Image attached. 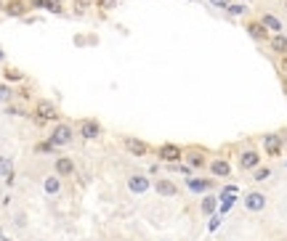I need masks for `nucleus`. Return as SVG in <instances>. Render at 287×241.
<instances>
[{
	"label": "nucleus",
	"instance_id": "f257e3e1",
	"mask_svg": "<svg viewBox=\"0 0 287 241\" xmlns=\"http://www.w3.org/2000/svg\"><path fill=\"white\" fill-rule=\"evenodd\" d=\"M48 141L54 143V148H56V146H69V143L75 141V133H72L69 125H56Z\"/></svg>",
	"mask_w": 287,
	"mask_h": 241
},
{
	"label": "nucleus",
	"instance_id": "f03ea898",
	"mask_svg": "<svg viewBox=\"0 0 287 241\" xmlns=\"http://www.w3.org/2000/svg\"><path fill=\"white\" fill-rule=\"evenodd\" d=\"M149 188H152V180H149L146 175L133 172V175L128 178V191H130V193H139V196H141V193L149 191Z\"/></svg>",
	"mask_w": 287,
	"mask_h": 241
},
{
	"label": "nucleus",
	"instance_id": "7ed1b4c3",
	"mask_svg": "<svg viewBox=\"0 0 287 241\" xmlns=\"http://www.w3.org/2000/svg\"><path fill=\"white\" fill-rule=\"evenodd\" d=\"M245 210H247V212H263V210H266V193L250 191V193L245 196Z\"/></svg>",
	"mask_w": 287,
	"mask_h": 241
},
{
	"label": "nucleus",
	"instance_id": "20e7f679",
	"mask_svg": "<svg viewBox=\"0 0 287 241\" xmlns=\"http://www.w3.org/2000/svg\"><path fill=\"white\" fill-rule=\"evenodd\" d=\"M80 135L86 141H93V138H99L101 135V125L96 120H83L80 122Z\"/></svg>",
	"mask_w": 287,
	"mask_h": 241
},
{
	"label": "nucleus",
	"instance_id": "39448f33",
	"mask_svg": "<svg viewBox=\"0 0 287 241\" xmlns=\"http://www.w3.org/2000/svg\"><path fill=\"white\" fill-rule=\"evenodd\" d=\"M35 114H40V120H56V117H58V109H56L54 101H37Z\"/></svg>",
	"mask_w": 287,
	"mask_h": 241
},
{
	"label": "nucleus",
	"instance_id": "423d86ee",
	"mask_svg": "<svg viewBox=\"0 0 287 241\" xmlns=\"http://www.w3.org/2000/svg\"><path fill=\"white\" fill-rule=\"evenodd\" d=\"M154 191H157L160 196H168V199L178 196V188H175V183L173 180H168V178H160L157 183H154Z\"/></svg>",
	"mask_w": 287,
	"mask_h": 241
},
{
	"label": "nucleus",
	"instance_id": "0eeeda50",
	"mask_svg": "<svg viewBox=\"0 0 287 241\" xmlns=\"http://www.w3.org/2000/svg\"><path fill=\"white\" fill-rule=\"evenodd\" d=\"M263 148H266V154L269 156H279L282 154V135H266Z\"/></svg>",
	"mask_w": 287,
	"mask_h": 241
},
{
	"label": "nucleus",
	"instance_id": "6e6552de",
	"mask_svg": "<svg viewBox=\"0 0 287 241\" xmlns=\"http://www.w3.org/2000/svg\"><path fill=\"white\" fill-rule=\"evenodd\" d=\"M260 165V154L258 151H242V156H239V167L242 170H256V167Z\"/></svg>",
	"mask_w": 287,
	"mask_h": 241
},
{
	"label": "nucleus",
	"instance_id": "1a4fd4ad",
	"mask_svg": "<svg viewBox=\"0 0 287 241\" xmlns=\"http://www.w3.org/2000/svg\"><path fill=\"white\" fill-rule=\"evenodd\" d=\"M43 191H45V196H58L61 193V178L58 175H48L43 180Z\"/></svg>",
	"mask_w": 287,
	"mask_h": 241
},
{
	"label": "nucleus",
	"instance_id": "9d476101",
	"mask_svg": "<svg viewBox=\"0 0 287 241\" xmlns=\"http://www.w3.org/2000/svg\"><path fill=\"white\" fill-rule=\"evenodd\" d=\"M210 172L215 175V178H229V175H231V165L226 159H213L210 162Z\"/></svg>",
	"mask_w": 287,
	"mask_h": 241
},
{
	"label": "nucleus",
	"instance_id": "9b49d317",
	"mask_svg": "<svg viewBox=\"0 0 287 241\" xmlns=\"http://www.w3.org/2000/svg\"><path fill=\"white\" fill-rule=\"evenodd\" d=\"M72 172H75V162H72L69 156H58L56 159V175L64 178V175H72Z\"/></svg>",
	"mask_w": 287,
	"mask_h": 241
},
{
	"label": "nucleus",
	"instance_id": "f8f14e48",
	"mask_svg": "<svg viewBox=\"0 0 287 241\" xmlns=\"http://www.w3.org/2000/svg\"><path fill=\"white\" fill-rule=\"evenodd\" d=\"M125 148L130 154H136V156H146V151H149V146L144 141H139V138H125Z\"/></svg>",
	"mask_w": 287,
	"mask_h": 241
},
{
	"label": "nucleus",
	"instance_id": "ddd939ff",
	"mask_svg": "<svg viewBox=\"0 0 287 241\" xmlns=\"http://www.w3.org/2000/svg\"><path fill=\"white\" fill-rule=\"evenodd\" d=\"M160 156H162L165 162H178L184 154H181V148H178V146H173V143H165V146L160 148Z\"/></svg>",
	"mask_w": 287,
	"mask_h": 241
},
{
	"label": "nucleus",
	"instance_id": "4468645a",
	"mask_svg": "<svg viewBox=\"0 0 287 241\" xmlns=\"http://www.w3.org/2000/svg\"><path fill=\"white\" fill-rule=\"evenodd\" d=\"M260 24H263V27L266 29H271V32H277V35H282V22H279V19L277 16H274V14H263V16H260Z\"/></svg>",
	"mask_w": 287,
	"mask_h": 241
},
{
	"label": "nucleus",
	"instance_id": "2eb2a0df",
	"mask_svg": "<svg viewBox=\"0 0 287 241\" xmlns=\"http://www.w3.org/2000/svg\"><path fill=\"white\" fill-rule=\"evenodd\" d=\"M213 183L210 180H197V178H186V188L189 191H194V193H205L207 188H210Z\"/></svg>",
	"mask_w": 287,
	"mask_h": 241
},
{
	"label": "nucleus",
	"instance_id": "dca6fc26",
	"mask_svg": "<svg viewBox=\"0 0 287 241\" xmlns=\"http://www.w3.org/2000/svg\"><path fill=\"white\" fill-rule=\"evenodd\" d=\"M247 32H250V37H256V40H266V37H269V29H266L260 22L247 24Z\"/></svg>",
	"mask_w": 287,
	"mask_h": 241
},
{
	"label": "nucleus",
	"instance_id": "f3484780",
	"mask_svg": "<svg viewBox=\"0 0 287 241\" xmlns=\"http://www.w3.org/2000/svg\"><path fill=\"white\" fill-rule=\"evenodd\" d=\"M32 5H35V8H45V11H51V14H61L58 0H32Z\"/></svg>",
	"mask_w": 287,
	"mask_h": 241
},
{
	"label": "nucleus",
	"instance_id": "a211bd4d",
	"mask_svg": "<svg viewBox=\"0 0 287 241\" xmlns=\"http://www.w3.org/2000/svg\"><path fill=\"white\" fill-rule=\"evenodd\" d=\"M269 45H271V50H277V53H287V37L285 35H274Z\"/></svg>",
	"mask_w": 287,
	"mask_h": 241
},
{
	"label": "nucleus",
	"instance_id": "6ab92c4d",
	"mask_svg": "<svg viewBox=\"0 0 287 241\" xmlns=\"http://www.w3.org/2000/svg\"><path fill=\"white\" fill-rule=\"evenodd\" d=\"M215 207H218V199H215V196H205V199H202V204H200V210L205 215H213Z\"/></svg>",
	"mask_w": 287,
	"mask_h": 241
},
{
	"label": "nucleus",
	"instance_id": "aec40b11",
	"mask_svg": "<svg viewBox=\"0 0 287 241\" xmlns=\"http://www.w3.org/2000/svg\"><path fill=\"white\" fill-rule=\"evenodd\" d=\"M0 175H3V178L14 175V162H11V156H0Z\"/></svg>",
	"mask_w": 287,
	"mask_h": 241
},
{
	"label": "nucleus",
	"instance_id": "412c9836",
	"mask_svg": "<svg viewBox=\"0 0 287 241\" xmlns=\"http://www.w3.org/2000/svg\"><path fill=\"white\" fill-rule=\"evenodd\" d=\"M5 11H8V16H22L24 14V3L22 0H14V3L5 5Z\"/></svg>",
	"mask_w": 287,
	"mask_h": 241
},
{
	"label": "nucleus",
	"instance_id": "4be33fe9",
	"mask_svg": "<svg viewBox=\"0 0 287 241\" xmlns=\"http://www.w3.org/2000/svg\"><path fill=\"white\" fill-rule=\"evenodd\" d=\"M269 178H271L269 167H256V172H253V180H256V183H263V180H269Z\"/></svg>",
	"mask_w": 287,
	"mask_h": 241
},
{
	"label": "nucleus",
	"instance_id": "5701e85b",
	"mask_svg": "<svg viewBox=\"0 0 287 241\" xmlns=\"http://www.w3.org/2000/svg\"><path fill=\"white\" fill-rule=\"evenodd\" d=\"M226 11H229V16H242L247 8H245V3H231L229 8H226Z\"/></svg>",
	"mask_w": 287,
	"mask_h": 241
},
{
	"label": "nucleus",
	"instance_id": "b1692460",
	"mask_svg": "<svg viewBox=\"0 0 287 241\" xmlns=\"http://www.w3.org/2000/svg\"><path fill=\"white\" fill-rule=\"evenodd\" d=\"M207 3H210L213 5V8H229V5H231V0H207Z\"/></svg>",
	"mask_w": 287,
	"mask_h": 241
},
{
	"label": "nucleus",
	"instance_id": "393cba45",
	"mask_svg": "<svg viewBox=\"0 0 287 241\" xmlns=\"http://www.w3.org/2000/svg\"><path fill=\"white\" fill-rule=\"evenodd\" d=\"M189 165H192V167H202V165H205V159H202L200 154H192V156H189Z\"/></svg>",
	"mask_w": 287,
	"mask_h": 241
},
{
	"label": "nucleus",
	"instance_id": "a878e982",
	"mask_svg": "<svg viewBox=\"0 0 287 241\" xmlns=\"http://www.w3.org/2000/svg\"><path fill=\"white\" fill-rule=\"evenodd\" d=\"M22 77H24V74H22V72H16V69H8V72H5V80H16V82H19Z\"/></svg>",
	"mask_w": 287,
	"mask_h": 241
},
{
	"label": "nucleus",
	"instance_id": "bb28decb",
	"mask_svg": "<svg viewBox=\"0 0 287 241\" xmlns=\"http://www.w3.org/2000/svg\"><path fill=\"white\" fill-rule=\"evenodd\" d=\"M115 5H117V0H99V8H104V11L115 8Z\"/></svg>",
	"mask_w": 287,
	"mask_h": 241
},
{
	"label": "nucleus",
	"instance_id": "cd10ccee",
	"mask_svg": "<svg viewBox=\"0 0 287 241\" xmlns=\"http://www.w3.org/2000/svg\"><path fill=\"white\" fill-rule=\"evenodd\" d=\"M35 151H43V154H48V151H54V143H51V141H48V143H40V146H37Z\"/></svg>",
	"mask_w": 287,
	"mask_h": 241
},
{
	"label": "nucleus",
	"instance_id": "c85d7f7f",
	"mask_svg": "<svg viewBox=\"0 0 287 241\" xmlns=\"http://www.w3.org/2000/svg\"><path fill=\"white\" fill-rule=\"evenodd\" d=\"M218 225H221V215H213V217H210V225H207V228H210V231H215Z\"/></svg>",
	"mask_w": 287,
	"mask_h": 241
},
{
	"label": "nucleus",
	"instance_id": "c756f323",
	"mask_svg": "<svg viewBox=\"0 0 287 241\" xmlns=\"http://www.w3.org/2000/svg\"><path fill=\"white\" fill-rule=\"evenodd\" d=\"M3 58H5V53H3V48H0V61H3Z\"/></svg>",
	"mask_w": 287,
	"mask_h": 241
},
{
	"label": "nucleus",
	"instance_id": "7c9ffc66",
	"mask_svg": "<svg viewBox=\"0 0 287 241\" xmlns=\"http://www.w3.org/2000/svg\"><path fill=\"white\" fill-rule=\"evenodd\" d=\"M285 11H287V0H285Z\"/></svg>",
	"mask_w": 287,
	"mask_h": 241
},
{
	"label": "nucleus",
	"instance_id": "2f4dec72",
	"mask_svg": "<svg viewBox=\"0 0 287 241\" xmlns=\"http://www.w3.org/2000/svg\"><path fill=\"white\" fill-rule=\"evenodd\" d=\"M0 8H3V3H0Z\"/></svg>",
	"mask_w": 287,
	"mask_h": 241
},
{
	"label": "nucleus",
	"instance_id": "473e14b6",
	"mask_svg": "<svg viewBox=\"0 0 287 241\" xmlns=\"http://www.w3.org/2000/svg\"><path fill=\"white\" fill-rule=\"evenodd\" d=\"M279 241H285V239H279Z\"/></svg>",
	"mask_w": 287,
	"mask_h": 241
},
{
	"label": "nucleus",
	"instance_id": "72a5a7b5",
	"mask_svg": "<svg viewBox=\"0 0 287 241\" xmlns=\"http://www.w3.org/2000/svg\"><path fill=\"white\" fill-rule=\"evenodd\" d=\"M162 241H168V239H162Z\"/></svg>",
	"mask_w": 287,
	"mask_h": 241
},
{
	"label": "nucleus",
	"instance_id": "f704fd0d",
	"mask_svg": "<svg viewBox=\"0 0 287 241\" xmlns=\"http://www.w3.org/2000/svg\"><path fill=\"white\" fill-rule=\"evenodd\" d=\"M125 241H130V239H125Z\"/></svg>",
	"mask_w": 287,
	"mask_h": 241
}]
</instances>
